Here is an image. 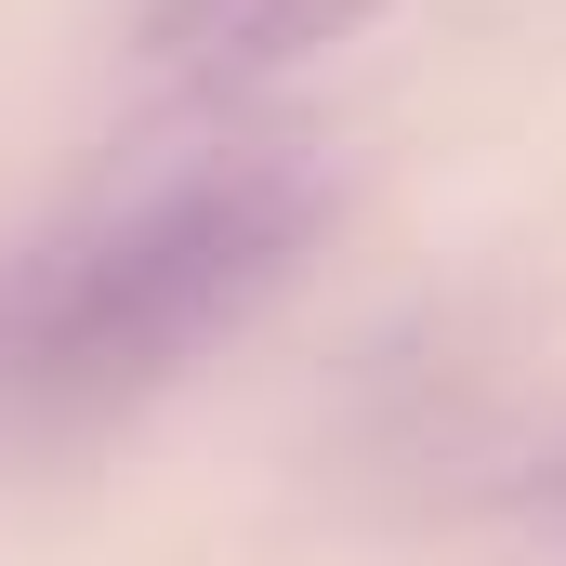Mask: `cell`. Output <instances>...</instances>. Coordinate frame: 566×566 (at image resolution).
<instances>
[{
  "label": "cell",
  "mask_w": 566,
  "mask_h": 566,
  "mask_svg": "<svg viewBox=\"0 0 566 566\" xmlns=\"http://www.w3.org/2000/svg\"><path fill=\"white\" fill-rule=\"evenodd\" d=\"M382 0H145V80L158 93H251V80H290L303 53L356 40Z\"/></svg>",
  "instance_id": "obj_2"
},
{
  "label": "cell",
  "mask_w": 566,
  "mask_h": 566,
  "mask_svg": "<svg viewBox=\"0 0 566 566\" xmlns=\"http://www.w3.org/2000/svg\"><path fill=\"white\" fill-rule=\"evenodd\" d=\"M329 185L303 158H198L0 251V434H80L238 343L316 251Z\"/></svg>",
  "instance_id": "obj_1"
},
{
  "label": "cell",
  "mask_w": 566,
  "mask_h": 566,
  "mask_svg": "<svg viewBox=\"0 0 566 566\" xmlns=\"http://www.w3.org/2000/svg\"><path fill=\"white\" fill-rule=\"evenodd\" d=\"M554 527H566V461H554Z\"/></svg>",
  "instance_id": "obj_3"
}]
</instances>
